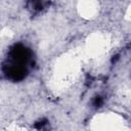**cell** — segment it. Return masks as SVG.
Returning a JSON list of instances; mask_svg holds the SVG:
<instances>
[{
    "label": "cell",
    "instance_id": "5",
    "mask_svg": "<svg viewBox=\"0 0 131 131\" xmlns=\"http://www.w3.org/2000/svg\"><path fill=\"white\" fill-rule=\"evenodd\" d=\"M31 4H32V7L34 8V9H36V10H40V9H42L43 8V6H44V2H31Z\"/></svg>",
    "mask_w": 131,
    "mask_h": 131
},
{
    "label": "cell",
    "instance_id": "4",
    "mask_svg": "<svg viewBox=\"0 0 131 131\" xmlns=\"http://www.w3.org/2000/svg\"><path fill=\"white\" fill-rule=\"evenodd\" d=\"M92 104H93V106L94 107H100L102 104H103V99H102V97L101 96H95L94 97V99H93V101H92Z\"/></svg>",
    "mask_w": 131,
    "mask_h": 131
},
{
    "label": "cell",
    "instance_id": "1",
    "mask_svg": "<svg viewBox=\"0 0 131 131\" xmlns=\"http://www.w3.org/2000/svg\"><path fill=\"white\" fill-rule=\"evenodd\" d=\"M32 58H33V53L29 47H27L21 43H15L9 48L6 59L28 67V63L32 61Z\"/></svg>",
    "mask_w": 131,
    "mask_h": 131
},
{
    "label": "cell",
    "instance_id": "2",
    "mask_svg": "<svg viewBox=\"0 0 131 131\" xmlns=\"http://www.w3.org/2000/svg\"><path fill=\"white\" fill-rule=\"evenodd\" d=\"M2 73L7 80L11 82H20L27 78L29 70L26 66H21L6 59L2 63Z\"/></svg>",
    "mask_w": 131,
    "mask_h": 131
},
{
    "label": "cell",
    "instance_id": "3",
    "mask_svg": "<svg viewBox=\"0 0 131 131\" xmlns=\"http://www.w3.org/2000/svg\"><path fill=\"white\" fill-rule=\"evenodd\" d=\"M47 124H48V121H47L46 119H41V120L37 121V122L34 124V127H35L36 129H38V130H43V129L47 126Z\"/></svg>",
    "mask_w": 131,
    "mask_h": 131
}]
</instances>
